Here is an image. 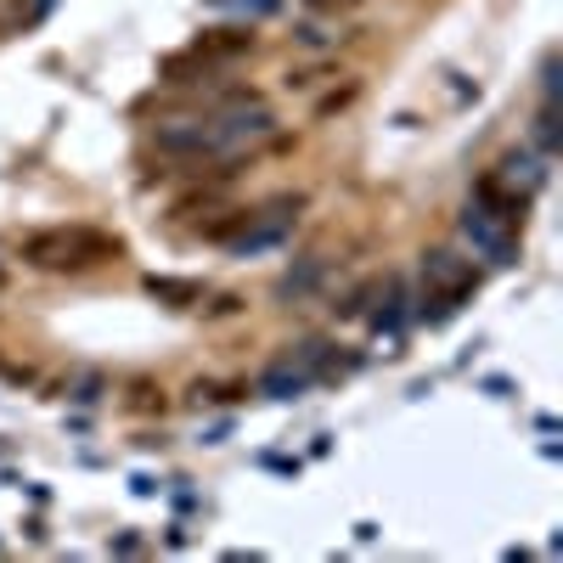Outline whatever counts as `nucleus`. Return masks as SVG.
<instances>
[{"mask_svg":"<svg viewBox=\"0 0 563 563\" xmlns=\"http://www.w3.org/2000/svg\"><path fill=\"white\" fill-rule=\"evenodd\" d=\"M271 113L260 102H249L243 113H225V119H209V124H175V130H158V153H175V158H209L220 147H243V141H260L271 135Z\"/></svg>","mask_w":563,"mask_h":563,"instance_id":"f257e3e1","label":"nucleus"},{"mask_svg":"<svg viewBox=\"0 0 563 563\" xmlns=\"http://www.w3.org/2000/svg\"><path fill=\"white\" fill-rule=\"evenodd\" d=\"M147 288H153V294H164V299H198V288H192V282H158V276H153Z\"/></svg>","mask_w":563,"mask_h":563,"instance_id":"20e7f679","label":"nucleus"},{"mask_svg":"<svg viewBox=\"0 0 563 563\" xmlns=\"http://www.w3.org/2000/svg\"><path fill=\"white\" fill-rule=\"evenodd\" d=\"M305 7H316V12H350V7H361V0H305Z\"/></svg>","mask_w":563,"mask_h":563,"instance_id":"39448f33","label":"nucleus"},{"mask_svg":"<svg viewBox=\"0 0 563 563\" xmlns=\"http://www.w3.org/2000/svg\"><path fill=\"white\" fill-rule=\"evenodd\" d=\"M119 254V243L108 238H90V231H34V238H23V260L29 265H45V271H57V265H90L85 254Z\"/></svg>","mask_w":563,"mask_h":563,"instance_id":"f03ea898","label":"nucleus"},{"mask_svg":"<svg viewBox=\"0 0 563 563\" xmlns=\"http://www.w3.org/2000/svg\"><path fill=\"white\" fill-rule=\"evenodd\" d=\"M434 276H451V254H434V265H429ZM474 288V271H456V294H467Z\"/></svg>","mask_w":563,"mask_h":563,"instance_id":"7ed1b4c3","label":"nucleus"}]
</instances>
